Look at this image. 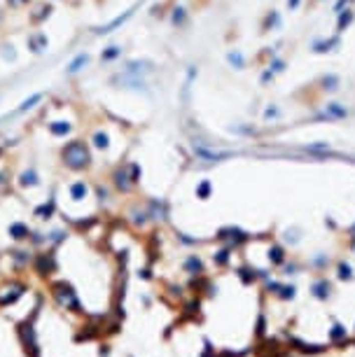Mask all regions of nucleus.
<instances>
[{
	"instance_id": "f257e3e1",
	"label": "nucleus",
	"mask_w": 355,
	"mask_h": 357,
	"mask_svg": "<svg viewBox=\"0 0 355 357\" xmlns=\"http://www.w3.org/2000/svg\"><path fill=\"white\" fill-rule=\"evenodd\" d=\"M63 159L68 163L70 168H84L89 161H91V156H89V149L84 147V142H70L68 147L63 149Z\"/></svg>"
},
{
	"instance_id": "f03ea898",
	"label": "nucleus",
	"mask_w": 355,
	"mask_h": 357,
	"mask_svg": "<svg viewBox=\"0 0 355 357\" xmlns=\"http://www.w3.org/2000/svg\"><path fill=\"white\" fill-rule=\"evenodd\" d=\"M308 294L320 303H327L329 299L334 297V283L329 280L327 276H313L311 285H308Z\"/></svg>"
},
{
	"instance_id": "7ed1b4c3",
	"label": "nucleus",
	"mask_w": 355,
	"mask_h": 357,
	"mask_svg": "<svg viewBox=\"0 0 355 357\" xmlns=\"http://www.w3.org/2000/svg\"><path fill=\"white\" fill-rule=\"evenodd\" d=\"M327 343L332 348H339V350H341L343 345L350 343V329L343 322H339L336 317H332V324H329V329H327Z\"/></svg>"
},
{
	"instance_id": "20e7f679",
	"label": "nucleus",
	"mask_w": 355,
	"mask_h": 357,
	"mask_svg": "<svg viewBox=\"0 0 355 357\" xmlns=\"http://www.w3.org/2000/svg\"><path fill=\"white\" fill-rule=\"evenodd\" d=\"M266 259H269V264H271V269H280V266L290 259V250H287L280 241H271V245H269V250H266Z\"/></svg>"
},
{
	"instance_id": "39448f33",
	"label": "nucleus",
	"mask_w": 355,
	"mask_h": 357,
	"mask_svg": "<svg viewBox=\"0 0 355 357\" xmlns=\"http://www.w3.org/2000/svg\"><path fill=\"white\" fill-rule=\"evenodd\" d=\"M54 290V297H56V301L61 303L66 310H73V308H77V297H75V292H73V287L70 285H66V283H59V285H54L52 287Z\"/></svg>"
},
{
	"instance_id": "423d86ee",
	"label": "nucleus",
	"mask_w": 355,
	"mask_h": 357,
	"mask_svg": "<svg viewBox=\"0 0 355 357\" xmlns=\"http://www.w3.org/2000/svg\"><path fill=\"white\" fill-rule=\"evenodd\" d=\"M332 266V257L327 252H315V255L308 257L306 269L313 273V276H325V271Z\"/></svg>"
},
{
	"instance_id": "0eeeda50",
	"label": "nucleus",
	"mask_w": 355,
	"mask_h": 357,
	"mask_svg": "<svg viewBox=\"0 0 355 357\" xmlns=\"http://www.w3.org/2000/svg\"><path fill=\"white\" fill-rule=\"evenodd\" d=\"M334 278L339 283H353L355 280V269L353 264L346 259H336L334 262Z\"/></svg>"
},
{
	"instance_id": "6e6552de",
	"label": "nucleus",
	"mask_w": 355,
	"mask_h": 357,
	"mask_svg": "<svg viewBox=\"0 0 355 357\" xmlns=\"http://www.w3.org/2000/svg\"><path fill=\"white\" fill-rule=\"evenodd\" d=\"M290 348L301 355H322V352L327 350L325 345H313V343H306V341H299V338L290 336Z\"/></svg>"
},
{
	"instance_id": "1a4fd4ad",
	"label": "nucleus",
	"mask_w": 355,
	"mask_h": 357,
	"mask_svg": "<svg viewBox=\"0 0 355 357\" xmlns=\"http://www.w3.org/2000/svg\"><path fill=\"white\" fill-rule=\"evenodd\" d=\"M304 269H306V264L301 262V259H297V257H290L283 266H280V276L283 278H294V276H299V273H304Z\"/></svg>"
},
{
	"instance_id": "9d476101",
	"label": "nucleus",
	"mask_w": 355,
	"mask_h": 357,
	"mask_svg": "<svg viewBox=\"0 0 355 357\" xmlns=\"http://www.w3.org/2000/svg\"><path fill=\"white\" fill-rule=\"evenodd\" d=\"M273 299H278V301H283V303L294 301V299H297V285L283 280V283H280V287H278V292L273 294Z\"/></svg>"
},
{
	"instance_id": "9b49d317",
	"label": "nucleus",
	"mask_w": 355,
	"mask_h": 357,
	"mask_svg": "<svg viewBox=\"0 0 355 357\" xmlns=\"http://www.w3.org/2000/svg\"><path fill=\"white\" fill-rule=\"evenodd\" d=\"M183 269H185V273H190V276H201V273H204V262H201L199 255H187L183 262Z\"/></svg>"
},
{
	"instance_id": "f8f14e48",
	"label": "nucleus",
	"mask_w": 355,
	"mask_h": 357,
	"mask_svg": "<svg viewBox=\"0 0 355 357\" xmlns=\"http://www.w3.org/2000/svg\"><path fill=\"white\" fill-rule=\"evenodd\" d=\"M280 243L285 245V248H297L301 243V229L299 227H287L283 231V236H280Z\"/></svg>"
},
{
	"instance_id": "ddd939ff",
	"label": "nucleus",
	"mask_w": 355,
	"mask_h": 357,
	"mask_svg": "<svg viewBox=\"0 0 355 357\" xmlns=\"http://www.w3.org/2000/svg\"><path fill=\"white\" fill-rule=\"evenodd\" d=\"M236 276L241 278V283L243 285H255L260 280V269H253V266H241L236 271Z\"/></svg>"
},
{
	"instance_id": "4468645a",
	"label": "nucleus",
	"mask_w": 355,
	"mask_h": 357,
	"mask_svg": "<svg viewBox=\"0 0 355 357\" xmlns=\"http://www.w3.org/2000/svg\"><path fill=\"white\" fill-rule=\"evenodd\" d=\"M232 248H227V245H222V248L218 250V252H213V264L215 266H220V269H225V266H229L232 264Z\"/></svg>"
},
{
	"instance_id": "2eb2a0df",
	"label": "nucleus",
	"mask_w": 355,
	"mask_h": 357,
	"mask_svg": "<svg viewBox=\"0 0 355 357\" xmlns=\"http://www.w3.org/2000/svg\"><path fill=\"white\" fill-rule=\"evenodd\" d=\"M10 236H14L17 241H21V238H26L28 236V229L24 227V224H19V222H14L12 227H10Z\"/></svg>"
},
{
	"instance_id": "dca6fc26",
	"label": "nucleus",
	"mask_w": 355,
	"mask_h": 357,
	"mask_svg": "<svg viewBox=\"0 0 355 357\" xmlns=\"http://www.w3.org/2000/svg\"><path fill=\"white\" fill-rule=\"evenodd\" d=\"M70 194H73V199H77V201H80V199H84V196H87V185H84V182H77V185H73V187H70Z\"/></svg>"
},
{
	"instance_id": "f3484780",
	"label": "nucleus",
	"mask_w": 355,
	"mask_h": 357,
	"mask_svg": "<svg viewBox=\"0 0 355 357\" xmlns=\"http://www.w3.org/2000/svg\"><path fill=\"white\" fill-rule=\"evenodd\" d=\"M197 196L206 201V199L211 196V182H208V180H204V182H201V185L197 187Z\"/></svg>"
},
{
	"instance_id": "a211bd4d",
	"label": "nucleus",
	"mask_w": 355,
	"mask_h": 357,
	"mask_svg": "<svg viewBox=\"0 0 355 357\" xmlns=\"http://www.w3.org/2000/svg\"><path fill=\"white\" fill-rule=\"evenodd\" d=\"M52 133H56V135H61V133H68V124H63V121H56V124H52Z\"/></svg>"
},
{
	"instance_id": "6ab92c4d",
	"label": "nucleus",
	"mask_w": 355,
	"mask_h": 357,
	"mask_svg": "<svg viewBox=\"0 0 355 357\" xmlns=\"http://www.w3.org/2000/svg\"><path fill=\"white\" fill-rule=\"evenodd\" d=\"M84 63H87V54L77 56V59L70 63V73H77V70H80V66H84Z\"/></svg>"
},
{
	"instance_id": "aec40b11",
	"label": "nucleus",
	"mask_w": 355,
	"mask_h": 357,
	"mask_svg": "<svg viewBox=\"0 0 355 357\" xmlns=\"http://www.w3.org/2000/svg\"><path fill=\"white\" fill-rule=\"evenodd\" d=\"M355 241V222L348 224V229H346V243H353Z\"/></svg>"
},
{
	"instance_id": "412c9836",
	"label": "nucleus",
	"mask_w": 355,
	"mask_h": 357,
	"mask_svg": "<svg viewBox=\"0 0 355 357\" xmlns=\"http://www.w3.org/2000/svg\"><path fill=\"white\" fill-rule=\"evenodd\" d=\"M96 145H98V147H105V145H108V138H105L103 133H98L96 135Z\"/></svg>"
},
{
	"instance_id": "4be33fe9",
	"label": "nucleus",
	"mask_w": 355,
	"mask_h": 357,
	"mask_svg": "<svg viewBox=\"0 0 355 357\" xmlns=\"http://www.w3.org/2000/svg\"><path fill=\"white\" fill-rule=\"evenodd\" d=\"M49 213H52V206H42V208L38 210V215H47L49 217Z\"/></svg>"
},
{
	"instance_id": "5701e85b",
	"label": "nucleus",
	"mask_w": 355,
	"mask_h": 357,
	"mask_svg": "<svg viewBox=\"0 0 355 357\" xmlns=\"http://www.w3.org/2000/svg\"><path fill=\"white\" fill-rule=\"evenodd\" d=\"M24 182H31V185H35V175H33V173H26V175H24Z\"/></svg>"
},
{
	"instance_id": "b1692460",
	"label": "nucleus",
	"mask_w": 355,
	"mask_h": 357,
	"mask_svg": "<svg viewBox=\"0 0 355 357\" xmlns=\"http://www.w3.org/2000/svg\"><path fill=\"white\" fill-rule=\"evenodd\" d=\"M346 245H348V250H350V252L355 255V241H353V243H346Z\"/></svg>"
},
{
	"instance_id": "393cba45",
	"label": "nucleus",
	"mask_w": 355,
	"mask_h": 357,
	"mask_svg": "<svg viewBox=\"0 0 355 357\" xmlns=\"http://www.w3.org/2000/svg\"><path fill=\"white\" fill-rule=\"evenodd\" d=\"M10 3H12V5H19V3H24V0H10Z\"/></svg>"
},
{
	"instance_id": "a878e982",
	"label": "nucleus",
	"mask_w": 355,
	"mask_h": 357,
	"mask_svg": "<svg viewBox=\"0 0 355 357\" xmlns=\"http://www.w3.org/2000/svg\"><path fill=\"white\" fill-rule=\"evenodd\" d=\"M353 334H355V324H353Z\"/></svg>"
}]
</instances>
